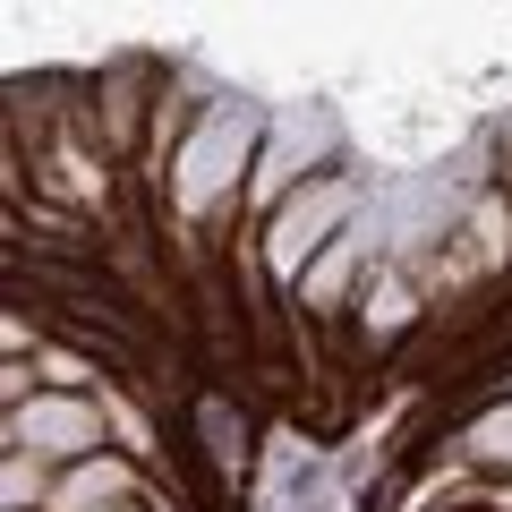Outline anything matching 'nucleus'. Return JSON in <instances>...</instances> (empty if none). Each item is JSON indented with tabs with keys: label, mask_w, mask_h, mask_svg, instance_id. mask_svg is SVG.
Listing matches in <instances>:
<instances>
[{
	"label": "nucleus",
	"mask_w": 512,
	"mask_h": 512,
	"mask_svg": "<svg viewBox=\"0 0 512 512\" xmlns=\"http://www.w3.org/2000/svg\"><path fill=\"white\" fill-rule=\"evenodd\" d=\"M478 512H512V478H487V495H478Z\"/></svg>",
	"instance_id": "nucleus-9"
},
{
	"label": "nucleus",
	"mask_w": 512,
	"mask_h": 512,
	"mask_svg": "<svg viewBox=\"0 0 512 512\" xmlns=\"http://www.w3.org/2000/svg\"><path fill=\"white\" fill-rule=\"evenodd\" d=\"M504 393H512V367H504Z\"/></svg>",
	"instance_id": "nucleus-10"
},
{
	"label": "nucleus",
	"mask_w": 512,
	"mask_h": 512,
	"mask_svg": "<svg viewBox=\"0 0 512 512\" xmlns=\"http://www.w3.org/2000/svg\"><path fill=\"white\" fill-rule=\"evenodd\" d=\"M444 453H453L461 470H478V478H512V393L478 402L470 419L453 427V444H444Z\"/></svg>",
	"instance_id": "nucleus-6"
},
{
	"label": "nucleus",
	"mask_w": 512,
	"mask_h": 512,
	"mask_svg": "<svg viewBox=\"0 0 512 512\" xmlns=\"http://www.w3.org/2000/svg\"><path fill=\"white\" fill-rule=\"evenodd\" d=\"M376 239H384V222H376V214H359V222H350V231L333 239L316 265H308V282L291 291V325H299V333H308V325H342V316H359L367 274L384 265Z\"/></svg>",
	"instance_id": "nucleus-4"
},
{
	"label": "nucleus",
	"mask_w": 512,
	"mask_h": 512,
	"mask_svg": "<svg viewBox=\"0 0 512 512\" xmlns=\"http://www.w3.org/2000/svg\"><path fill=\"white\" fill-rule=\"evenodd\" d=\"M52 487H60L52 461H35V453H0V512H43V504H52Z\"/></svg>",
	"instance_id": "nucleus-7"
},
{
	"label": "nucleus",
	"mask_w": 512,
	"mask_h": 512,
	"mask_svg": "<svg viewBox=\"0 0 512 512\" xmlns=\"http://www.w3.org/2000/svg\"><path fill=\"white\" fill-rule=\"evenodd\" d=\"M205 453H214V470H222V487H239V470H248V427H231V402H205Z\"/></svg>",
	"instance_id": "nucleus-8"
},
{
	"label": "nucleus",
	"mask_w": 512,
	"mask_h": 512,
	"mask_svg": "<svg viewBox=\"0 0 512 512\" xmlns=\"http://www.w3.org/2000/svg\"><path fill=\"white\" fill-rule=\"evenodd\" d=\"M359 214H367V188L350 180V171H316V180L299 188V197L282 205L265 231H256V265H265V291L291 308V291L308 282V265H316V256H325V248H333V239H342Z\"/></svg>",
	"instance_id": "nucleus-2"
},
{
	"label": "nucleus",
	"mask_w": 512,
	"mask_h": 512,
	"mask_svg": "<svg viewBox=\"0 0 512 512\" xmlns=\"http://www.w3.org/2000/svg\"><path fill=\"white\" fill-rule=\"evenodd\" d=\"M0 453H35L52 470H77V461L111 453V419L94 393H35L26 410H0Z\"/></svg>",
	"instance_id": "nucleus-3"
},
{
	"label": "nucleus",
	"mask_w": 512,
	"mask_h": 512,
	"mask_svg": "<svg viewBox=\"0 0 512 512\" xmlns=\"http://www.w3.org/2000/svg\"><path fill=\"white\" fill-rule=\"evenodd\" d=\"M265 137H274V120H265L256 103L214 94V103L188 120L163 188H154V222H163V239H180V248H197V239H231L239 197H248L256 163H265Z\"/></svg>",
	"instance_id": "nucleus-1"
},
{
	"label": "nucleus",
	"mask_w": 512,
	"mask_h": 512,
	"mask_svg": "<svg viewBox=\"0 0 512 512\" xmlns=\"http://www.w3.org/2000/svg\"><path fill=\"white\" fill-rule=\"evenodd\" d=\"M94 402H103V419H111V453H128L137 470H154V478L171 470V453H163V419H154V410L137 402L120 376H103V393H94Z\"/></svg>",
	"instance_id": "nucleus-5"
}]
</instances>
